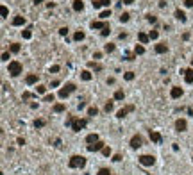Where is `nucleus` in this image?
I'll return each mask as SVG.
<instances>
[{
	"label": "nucleus",
	"mask_w": 193,
	"mask_h": 175,
	"mask_svg": "<svg viewBox=\"0 0 193 175\" xmlns=\"http://www.w3.org/2000/svg\"><path fill=\"white\" fill-rule=\"evenodd\" d=\"M66 125H70L75 132H81V131L84 129V127L88 125V120H86V118H68Z\"/></svg>",
	"instance_id": "1"
},
{
	"label": "nucleus",
	"mask_w": 193,
	"mask_h": 175,
	"mask_svg": "<svg viewBox=\"0 0 193 175\" xmlns=\"http://www.w3.org/2000/svg\"><path fill=\"white\" fill-rule=\"evenodd\" d=\"M84 164H86V157H82V156H72L68 161L70 168H82Z\"/></svg>",
	"instance_id": "2"
},
{
	"label": "nucleus",
	"mask_w": 193,
	"mask_h": 175,
	"mask_svg": "<svg viewBox=\"0 0 193 175\" xmlns=\"http://www.w3.org/2000/svg\"><path fill=\"white\" fill-rule=\"evenodd\" d=\"M74 91H75V84L74 82H68V84H64V88L59 89V97L66 98V97H70V93H74Z\"/></svg>",
	"instance_id": "3"
},
{
	"label": "nucleus",
	"mask_w": 193,
	"mask_h": 175,
	"mask_svg": "<svg viewBox=\"0 0 193 175\" xmlns=\"http://www.w3.org/2000/svg\"><path fill=\"white\" fill-rule=\"evenodd\" d=\"M22 63H18V61H11L9 63V73H11V75L13 77H18L20 75V73H22Z\"/></svg>",
	"instance_id": "4"
},
{
	"label": "nucleus",
	"mask_w": 193,
	"mask_h": 175,
	"mask_svg": "<svg viewBox=\"0 0 193 175\" xmlns=\"http://www.w3.org/2000/svg\"><path fill=\"white\" fill-rule=\"evenodd\" d=\"M156 163V157L154 156H149V154H145V156L139 157V164H143V166H152Z\"/></svg>",
	"instance_id": "5"
},
{
	"label": "nucleus",
	"mask_w": 193,
	"mask_h": 175,
	"mask_svg": "<svg viewBox=\"0 0 193 175\" xmlns=\"http://www.w3.org/2000/svg\"><path fill=\"white\" fill-rule=\"evenodd\" d=\"M141 145H143V139H141V136H138V134H134V136L131 138V146H132V148H139Z\"/></svg>",
	"instance_id": "6"
},
{
	"label": "nucleus",
	"mask_w": 193,
	"mask_h": 175,
	"mask_svg": "<svg viewBox=\"0 0 193 175\" xmlns=\"http://www.w3.org/2000/svg\"><path fill=\"white\" fill-rule=\"evenodd\" d=\"M104 141H97V143H91V145H88V150L90 152H98V150H104Z\"/></svg>",
	"instance_id": "7"
},
{
	"label": "nucleus",
	"mask_w": 193,
	"mask_h": 175,
	"mask_svg": "<svg viewBox=\"0 0 193 175\" xmlns=\"http://www.w3.org/2000/svg\"><path fill=\"white\" fill-rule=\"evenodd\" d=\"M175 129H177V132H182V131H186V129H188V123H186V120L179 118L177 122H175Z\"/></svg>",
	"instance_id": "8"
},
{
	"label": "nucleus",
	"mask_w": 193,
	"mask_h": 175,
	"mask_svg": "<svg viewBox=\"0 0 193 175\" xmlns=\"http://www.w3.org/2000/svg\"><path fill=\"white\" fill-rule=\"evenodd\" d=\"M131 111H134V105H127V107H123V109H120L116 113V116L118 118H125V116H127V113H131Z\"/></svg>",
	"instance_id": "9"
},
{
	"label": "nucleus",
	"mask_w": 193,
	"mask_h": 175,
	"mask_svg": "<svg viewBox=\"0 0 193 175\" xmlns=\"http://www.w3.org/2000/svg\"><path fill=\"white\" fill-rule=\"evenodd\" d=\"M182 88H179V86H174L172 88V91H170V97L172 98H179V97H182Z\"/></svg>",
	"instance_id": "10"
},
{
	"label": "nucleus",
	"mask_w": 193,
	"mask_h": 175,
	"mask_svg": "<svg viewBox=\"0 0 193 175\" xmlns=\"http://www.w3.org/2000/svg\"><path fill=\"white\" fill-rule=\"evenodd\" d=\"M184 80L188 84H193V68H188L184 72Z\"/></svg>",
	"instance_id": "11"
},
{
	"label": "nucleus",
	"mask_w": 193,
	"mask_h": 175,
	"mask_svg": "<svg viewBox=\"0 0 193 175\" xmlns=\"http://www.w3.org/2000/svg\"><path fill=\"white\" fill-rule=\"evenodd\" d=\"M150 139L152 141H154V143H161V141H163V138H161V134H159V132H156V131H150Z\"/></svg>",
	"instance_id": "12"
},
{
	"label": "nucleus",
	"mask_w": 193,
	"mask_h": 175,
	"mask_svg": "<svg viewBox=\"0 0 193 175\" xmlns=\"http://www.w3.org/2000/svg\"><path fill=\"white\" fill-rule=\"evenodd\" d=\"M72 7H74V11L81 13V11L84 9V2H82V0H74V4H72Z\"/></svg>",
	"instance_id": "13"
},
{
	"label": "nucleus",
	"mask_w": 193,
	"mask_h": 175,
	"mask_svg": "<svg viewBox=\"0 0 193 175\" xmlns=\"http://www.w3.org/2000/svg\"><path fill=\"white\" fill-rule=\"evenodd\" d=\"M154 50H156L157 54H166V52H168V46H166L164 43H159V45L154 46Z\"/></svg>",
	"instance_id": "14"
},
{
	"label": "nucleus",
	"mask_w": 193,
	"mask_h": 175,
	"mask_svg": "<svg viewBox=\"0 0 193 175\" xmlns=\"http://www.w3.org/2000/svg\"><path fill=\"white\" fill-rule=\"evenodd\" d=\"M97 141H100L97 134H88V136H86V143H88V145H91V143H97Z\"/></svg>",
	"instance_id": "15"
},
{
	"label": "nucleus",
	"mask_w": 193,
	"mask_h": 175,
	"mask_svg": "<svg viewBox=\"0 0 193 175\" xmlns=\"http://www.w3.org/2000/svg\"><path fill=\"white\" fill-rule=\"evenodd\" d=\"M13 25H15V27H22V25H25V18H23V16H16L15 20H13Z\"/></svg>",
	"instance_id": "16"
},
{
	"label": "nucleus",
	"mask_w": 193,
	"mask_h": 175,
	"mask_svg": "<svg viewBox=\"0 0 193 175\" xmlns=\"http://www.w3.org/2000/svg\"><path fill=\"white\" fill-rule=\"evenodd\" d=\"M175 18L181 20V22H186V13L181 11V9H175Z\"/></svg>",
	"instance_id": "17"
},
{
	"label": "nucleus",
	"mask_w": 193,
	"mask_h": 175,
	"mask_svg": "<svg viewBox=\"0 0 193 175\" xmlns=\"http://www.w3.org/2000/svg\"><path fill=\"white\" fill-rule=\"evenodd\" d=\"M107 27V23L104 22H91V29H105Z\"/></svg>",
	"instance_id": "18"
},
{
	"label": "nucleus",
	"mask_w": 193,
	"mask_h": 175,
	"mask_svg": "<svg viewBox=\"0 0 193 175\" xmlns=\"http://www.w3.org/2000/svg\"><path fill=\"white\" fill-rule=\"evenodd\" d=\"M138 39H139V41H141V43L145 45V43H149L150 36H147V34H145V32H139V34H138Z\"/></svg>",
	"instance_id": "19"
},
{
	"label": "nucleus",
	"mask_w": 193,
	"mask_h": 175,
	"mask_svg": "<svg viewBox=\"0 0 193 175\" xmlns=\"http://www.w3.org/2000/svg\"><path fill=\"white\" fill-rule=\"evenodd\" d=\"M84 38H86V34H84L82 30H77L75 34H74V39H75V41H82Z\"/></svg>",
	"instance_id": "20"
},
{
	"label": "nucleus",
	"mask_w": 193,
	"mask_h": 175,
	"mask_svg": "<svg viewBox=\"0 0 193 175\" xmlns=\"http://www.w3.org/2000/svg\"><path fill=\"white\" fill-rule=\"evenodd\" d=\"M27 84H36L38 82V75H34V73H31V75H27Z\"/></svg>",
	"instance_id": "21"
},
{
	"label": "nucleus",
	"mask_w": 193,
	"mask_h": 175,
	"mask_svg": "<svg viewBox=\"0 0 193 175\" xmlns=\"http://www.w3.org/2000/svg\"><path fill=\"white\" fill-rule=\"evenodd\" d=\"M81 79L82 80H91V72H88V70L81 72Z\"/></svg>",
	"instance_id": "22"
},
{
	"label": "nucleus",
	"mask_w": 193,
	"mask_h": 175,
	"mask_svg": "<svg viewBox=\"0 0 193 175\" xmlns=\"http://www.w3.org/2000/svg\"><path fill=\"white\" fill-rule=\"evenodd\" d=\"M113 109H115V104H113V100H109V102L104 105V111H105V113H111Z\"/></svg>",
	"instance_id": "23"
},
{
	"label": "nucleus",
	"mask_w": 193,
	"mask_h": 175,
	"mask_svg": "<svg viewBox=\"0 0 193 175\" xmlns=\"http://www.w3.org/2000/svg\"><path fill=\"white\" fill-rule=\"evenodd\" d=\"M134 54H136V56H141V54H145V48L141 45H136L134 46Z\"/></svg>",
	"instance_id": "24"
},
{
	"label": "nucleus",
	"mask_w": 193,
	"mask_h": 175,
	"mask_svg": "<svg viewBox=\"0 0 193 175\" xmlns=\"http://www.w3.org/2000/svg\"><path fill=\"white\" fill-rule=\"evenodd\" d=\"M129 18H131V15H129V13H122V15H120V22H122V23H125V22H129Z\"/></svg>",
	"instance_id": "25"
},
{
	"label": "nucleus",
	"mask_w": 193,
	"mask_h": 175,
	"mask_svg": "<svg viewBox=\"0 0 193 175\" xmlns=\"http://www.w3.org/2000/svg\"><path fill=\"white\" fill-rule=\"evenodd\" d=\"M64 109H66L64 104H56V105H54V111H56V113H63Z\"/></svg>",
	"instance_id": "26"
},
{
	"label": "nucleus",
	"mask_w": 193,
	"mask_h": 175,
	"mask_svg": "<svg viewBox=\"0 0 193 175\" xmlns=\"http://www.w3.org/2000/svg\"><path fill=\"white\" fill-rule=\"evenodd\" d=\"M123 91L122 89H118V91H115V100H123Z\"/></svg>",
	"instance_id": "27"
},
{
	"label": "nucleus",
	"mask_w": 193,
	"mask_h": 175,
	"mask_svg": "<svg viewBox=\"0 0 193 175\" xmlns=\"http://www.w3.org/2000/svg\"><path fill=\"white\" fill-rule=\"evenodd\" d=\"M104 50H105V52H107V54H111L113 50H115V45H113V43H107V45H105V46H104Z\"/></svg>",
	"instance_id": "28"
},
{
	"label": "nucleus",
	"mask_w": 193,
	"mask_h": 175,
	"mask_svg": "<svg viewBox=\"0 0 193 175\" xmlns=\"http://www.w3.org/2000/svg\"><path fill=\"white\" fill-rule=\"evenodd\" d=\"M88 114H90V116H97V114H98V109H97V107H90V109H88Z\"/></svg>",
	"instance_id": "29"
},
{
	"label": "nucleus",
	"mask_w": 193,
	"mask_h": 175,
	"mask_svg": "<svg viewBox=\"0 0 193 175\" xmlns=\"http://www.w3.org/2000/svg\"><path fill=\"white\" fill-rule=\"evenodd\" d=\"M90 68H93L95 72H100V70H102V66H100V64H97V63H90Z\"/></svg>",
	"instance_id": "30"
},
{
	"label": "nucleus",
	"mask_w": 193,
	"mask_h": 175,
	"mask_svg": "<svg viewBox=\"0 0 193 175\" xmlns=\"http://www.w3.org/2000/svg\"><path fill=\"white\" fill-rule=\"evenodd\" d=\"M0 13H2V18H7V15H9V11H7V7H5V5H2V7H0Z\"/></svg>",
	"instance_id": "31"
},
{
	"label": "nucleus",
	"mask_w": 193,
	"mask_h": 175,
	"mask_svg": "<svg viewBox=\"0 0 193 175\" xmlns=\"http://www.w3.org/2000/svg\"><path fill=\"white\" fill-rule=\"evenodd\" d=\"M45 125V120H34V127L36 129H39V127H43Z\"/></svg>",
	"instance_id": "32"
},
{
	"label": "nucleus",
	"mask_w": 193,
	"mask_h": 175,
	"mask_svg": "<svg viewBox=\"0 0 193 175\" xmlns=\"http://www.w3.org/2000/svg\"><path fill=\"white\" fill-rule=\"evenodd\" d=\"M109 16H111V11H102V13H100V18H102V20H107Z\"/></svg>",
	"instance_id": "33"
},
{
	"label": "nucleus",
	"mask_w": 193,
	"mask_h": 175,
	"mask_svg": "<svg viewBox=\"0 0 193 175\" xmlns=\"http://www.w3.org/2000/svg\"><path fill=\"white\" fill-rule=\"evenodd\" d=\"M147 22H149V23H156L157 18H156L154 15H147Z\"/></svg>",
	"instance_id": "34"
},
{
	"label": "nucleus",
	"mask_w": 193,
	"mask_h": 175,
	"mask_svg": "<svg viewBox=\"0 0 193 175\" xmlns=\"http://www.w3.org/2000/svg\"><path fill=\"white\" fill-rule=\"evenodd\" d=\"M56 97H54V93H50V95H45V102H54Z\"/></svg>",
	"instance_id": "35"
},
{
	"label": "nucleus",
	"mask_w": 193,
	"mask_h": 175,
	"mask_svg": "<svg viewBox=\"0 0 193 175\" xmlns=\"http://www.w3.org/2000/svg\"><path fill=\"white\" fill-rule=\"evenodd\" d=\"M11 52H15V54L20 52V45L18 43H11Z\"/></svg>",
	"instance_id": "36"
},
{
	"label": "nucleus",
	"mask_w": 193,
	"mask_h": 175,
	"mask_svg": "<svg viewBox=\"0 0 193 175\" xmlns=\"http://www.w3.org/2000/svg\"><path fill=\"white\" fill-rule=\"evenodd\" d=\"M123 77H125V80H132V79H134V72H127Z\"/></svg>",
	"instance_id": "37"
},
{
	"label": "nucleus",
	"mask_w": 193,
	"mask_h": 175,
	"mask_svg": "<svg viewBox=\"0 0 193 175\" xmlns=\"http://www.w3.org/2000/svg\"><path fill=\"white\" fill-rule=\"evenodd\" d=\"M22 36H23L25 39H31V36H32V32H31V30L27 29V30H23V32H22Z\"/></svg>",
	"instance_id": "38"
},
{
	"label": "nucleus",
	"mask_w": 193,
	"mask_h": 175,
	"mask_svg": "<svg viewBox=\"0 0 193 175\" xmlns=\"http://www.w3.org/2000/svg\"><path fill=\"white\" fill-rule=\"evenodd\" d=\"M98 175H111V172L107 168H100V170H98Z\"/></svg>",
	"instance_id": "39"
},
{
	"label": "nucleus",
	"mask_w": 193,
	"mask_h": 175,
	"mask_svg": "<svg viewBox=\"0 0 193 175\" xmlns=\"http://www.w3.org/2000/svg\"><path fill=\"white\" fill-rule=\"evenodd\" d=\"M149 36H150V39H157V38H159V32H157V30H150Z\"/></svg>",
	"instance_id": "40"
},
{
	"label": "nucleus",
	"mask_w": 193,
	"mask_h": 175,
	"mask_svg": "<svg viewBox=\"0 0 193 175\" xmlns=\"http://www.w3.org/2000/svg\"><path fill=\"white\" fill-rule=\"evenodd\" d=\"M109 32H111V29H109V25L107 27H105V29H102V32H100V34L105 38V36H109Z\"/></svg>",
	"instance_id": "41"
},
{
	"label": "nucleus",
	"mask_w": 193,
	"mask_h": 175,
	"mask_svg": "<svg viewBox=\"0 0 193 175\" xmlns=\"http://www.w3.org/2000/svg\"><path fill=\"white\" fill-rule=\"evenodd\" d=\"M59 34H61V36H66V34H68V27H61V29H59Z\"/></svg>",
	"instance_id": "42"
},
{
	"label": "nucleus",
	"mask_w": 193,
	"mask_h": 175,
	"mask_svg": "<svg viewBox=\"0 0 193 175\" xmlns=\"http://www.w3.org/2000/svg\"><path fill=\"white\" fill-rule=\"evenodd\" d=\"M102 154H104L105 157H107V156H111V148H109V146H104V150H102Z\"/></svg>",
	"instance_id": "43"
},
{
	"label": "nucleus",
	"mask_w": 193,
	"mask_h": 175,
	"mask_svg": "<svg viewBox=\"0 0 193 175\" xmlns=\"http://www.w3.org/2000/svg\"><path fill=\"white\" fill-rule=\"evenodd\" d=\"M93 7H95V9L102 7V2H100V0H93Z\"/></svg>",
	"instance_id": "44"
},
{
	"label": "nucleus",
	"mask_w": 193,
	"mask_h": 175,
	"mask_svg": "<svg viewBox=\"0 0 193 175\" xmlns=\"http://www.w3.org/2000/svg\"><path fill=\"white\" fill-rule=\"evenodd\" d=\"M59 70H61V68H59L57 64H54V66H50V73H57Z\"/></svg>",
	"instance_id": "45"
},
{
	"label": "nucleus",
	"mask_w": 193,
	"mask_h": 175,
	"mask_svg": "<svg viewBox=\"0 0 193 175\" xmlns=\"http://www.w3.org/2000/svg\"><path fill=\"white\" fill-rule=\"evenodd\" d=\"M113 161H115V163H120V161H122V156H120V154H115V156H113Z\"/></svg>",
	"instance_id": "46"
},
{
	"label": "nucleus",
	"mask_w": 193,
	"mask_h": 175,
	"mask_svg": "<svg viewBox=\"0 0 193 175\" xmlns=\"http://www.w3.org/2000/svg\"><path fill=\"white\" fill-rule=\"evenodd\" d=\"M36 91H38V93H41V95H43V93L46 91V88H45V86H38V88H36Z\"/></svg>",
	"instance_id": "47"
},
{
	"label": "nucleus",
	"mask_w": 193,
	"mask_h": 175,
	"mask_svg": "<svg viewBox=\"0 0 193 175\" xmlns=\"http://www.w3.org/2000/svg\"><path fill=\"white\" fill-rule=\"evenodd\" d=\"M2 61H9V52H4L2 54Z\"/></svg>",
	"instance_id": "48"
},
{
	"label": "nucleus",
	"mask_w": 193,
	"mask_h": 175,
	"mask_svg": "<svg viewBox=\"0 0 193 175\" xmlns=\"http://www.w3.org/2000/svg\"><path fill=\"white\" fill-rule=\"evenodd\" d=\"M184 5L186 7H193V0H184Z\"/></svg>",
	"instance_id": "49"
},
{
	"label": "nucleus",
	"mask_w": 193,
	"mask_h": 175,
	"mask_svg": "<svg viewBox=\"0 0 193 175\" xmlns=\"http://www.w3.org/2000/svg\"><path fill=\"white\" fill-rule=\"evenodd\" d=\"M159 7H166V0H159Z\"/></svg>",
	"instance_id": "50"
},
{
	"label": "nucleus",
	"mask_w": 193,
	"mask_h": 175,
	"mask_svg": "<svg viewBox=\"0 0 193 175\" xmlns=\"http://www.w3.org/2000/svg\"><path fill=\"white\" fill-rule=\"evenodd\" d=\"M93 57H95V59H100V57H102V52H95V56H93Z\"/></svg>",
	"instance_id": "51"
},
{
	"label": "nucleus",
	"mask_w": 193,
	"mask_h": 175,
	"mask_svg": "<svg viewBox=\"0 0 193 175\" xmlns=\"http://www.w3.org/2000/svg\"><path fill=\"white\" fill-rule=\"evenodd\" d=\"M16 141H18V145H25V139H23V138H18Z\"/></svg>",
	"instance_id": "52"
},
{
	"label": "nucleus",
	"mask_w": 193,
	"mask_h": 175,
	"mask_svg": "<svg viewBox=\"0 0 193 175\" xmlns=\"http://www.w3.org/2000/svg\"><path fill=\"white\" fill-rule=\"evenodd\" d=\"M46 7L52 9V7H56V4H54V2H48V4H46Z\"/></svg>",
	"instance_id": "53"
},
{
	"label": "nucleus",
	"mask_w": 193,
	"mask_h": 175,
	"mask_svg": "<svg viewBox=\"0 0 193 175\" xmlns=\"http://www.w3.org/2000/svg\"><path fill=\"white\" fill-rule=\"evenodd\" d=\"M123 4H127V5H131V4H134V0H123Z\"/></svg>",
	"instance_id": "54"
},
{
	"label": "nucleus",
	"mask_w": 193,
	"mask_h": 175,
	"mask_svg": "<svg viewBox=\"0 0 193 175\" xmlns=\"http://www.w3.org/2000/svg\"><path fill=\"white\" fill-rule=\"evenodd\" d=\"M100 2H102V5H109L111 0H100Z\"/></svg>",
	"instance_id": "55"
},
{
	"label": "nucleus",
	"mask_w": 193,
	"mask_h": 175,
	"mask_svg": "<svg viewBox=\"0 0 193 175\" xmlns=\"http://www.w3.org/2000/svg\"><path fill=\"white\" fill-rule=\"evenodd\" d=\"M41 2H43V0H34V4H36V5H38V4H41Z\"/></svg>",
	"instance_id": "56"
},
{
	"label": "nucleus",
	"mask_w": 193,
	"mask_h": 175,
	"mask_svg": "<svg viewBox=\"0 0 193 175\" xmlns=\"http://www.w3.org/2000/svg\"><path fill=\"white\" fill-rule=\"evenodd\" d=\"M191 66H193V59H191Z\"/></svg>",
	"instance_id": "57"
},
{
	"label": "nucleus",
	"mask_w": 193,
	"mask_h": 175,
	"mask_svg": "<svg viewBox=\"0 0 193 175\" xmlns=\"http://www.w3.org/2000/svg\"><path fill=\"white\" fill-rule=\"evenodd\" d=\"M191 159H193V157H191Z\"/></svg>",
	"instance_id": "58"
}]
</instances>
